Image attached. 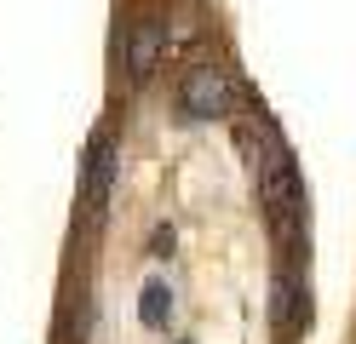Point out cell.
<instances>
[{"label":"cell","instance_id":"cell-1","mask_svg":"<svg viewBox=\"0 0 356 344\" xmlns=\"http://www.w3.org/2000/svg\"><path fill=\"white\" fill-rule=\"evenodd\" d=\"M178 109H184V121H218V115H230V81H225V69L195 63L190 75H184Z\"/></svg>","mask_w":356,"mask_h":344},{"label":"cell","instance_id":"cell-2","mask_svg":"<svg viewBox=\"0 0 356 344\" xmlns=\"http://www.w3.org/2000/svg\"><path fill=\"white\" fill-rule=\"evenodd\" d=\"M305 316H310V304H305V275H299V264H293L287 275H276L270 321H276V333H299V327H305Z\"/></svg>","mask_w":356,"mask_h":344},{"label":"cell","instance_id":"cell-3","mask_svg":"<svg viewBox=\"0 0 356 344\" xmlns=\"http://www.w3.org/2000/svg\"><path fill=\"white\" fill-rule=\"evenodd\" d=\"M155 63H161V23L144 17V23H132V35H127V75L144 81Z\"/></svg>","mask_w":356,"mask_h":344},{"label":"cell","instance_id":"cell-4","mask_svg":"<svg viewBox=\"0 0 356 344\" xmlns=\"http://www.w3.org/2000/svg\"><path fill=\"white\" fill-rule=\"evenodd\" d=\"M109 178H115V144H109V132H98L92 138V155H86V195H92L98 206L109 195Z\"/></svg>","mask_w":356,"mask_h":344},{"label":"cell","instance_id":"cell-5","mask_svg":"<svg viewBox=\"0 0 356 344\" xmlns=\"http://www.w3.org/2000/svg\"><path fill=\"white\" fill-rule=\"evenodd\" d=\"M138 316H144V327H167V316H172L167 287H144L138 293Z\"/></svg>","mask_w":356,"mask_h":344},{"label":"cell","instance_id":"cell-6","mask_svg":"<svg viewBox=\"0 0 356 344\" xmlns=\"http://www.w3.org/2000/svg\"><path fill=\"white\" fill-rule=\"evenodd\" d=\"M63 344H86V293H75L63 310Z\"/></svg>","mask_w":356,"mask_h":344},{"label":"cell","instance_id":"cell-7","mask_svg":"<svg viewBox=\"0 0 356 344\" xmlns=\"http://www.w3.org/2000/svg\"><path fill=\"white\" fill-rule=\"evenodd\" d=\"M167 252H172V229L161 224V229H155V259H167Z\"/></svg>","mask_w":356,"mask_h":344}]
</instances>
